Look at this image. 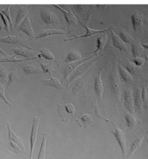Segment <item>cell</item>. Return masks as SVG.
<instances>
[{
  "label": "cell",
  "mask_w": 148,
  "mask_h": 159,
  "mask_svg": "<svg viewBox=\"0 0 148 159\" xmlns=\"http://www.w3.org/2000/svg\"><path fill=\"white\" fill-rule=\"evenodd\" d=\"M93 116L91 114H83L76 119V122L81 128H88L93 122Z\"/></svg>",
  "instance_id": "cell-20"
},
{
  "label": "cell",
  "mask_w": 148,
  "mask_h": 159,
  "mask_svg": "<svg viewBox=\"0 0 148 159\" xmlns=\"http://www.w3.org/2000/svg\"><path fill=\"white\" fill-rule=\"evenodd\" d=\"M0 42L7 43V44H22L23 41L18 36H10L0 38Z\"/></svg>",
  "instance_id": "cell-27"
},
{
  "label": "cell",
  "mask_w": 148,
  "mask_h": 159,
  "mask_svg": "<svg viewBox=\"0 0 148 159\" xmlns=\"http://www.w3.org/2000/svg\"><path fill=\"white\" fill-rule=\"evenodd\" d=\"M7 129H8V137H10L12 139V141L16 144H17V145H18L19 147L23 150V151L24 152V153H25L26 151H25V148L24 144H23L22 137H19L15 134V132L11 129V126H10V124L9 122L7 123Z\"/></svg>",
  "instance_id": "cell-15"
},
{
  "label": "cell",
  "mask_w": 148,
  "mask_h": 159,
  "mask_svg": "<svg viewBox=\"0 0 148 159\" xmlns=\"http://www.w3.org/2000/svg\"><path fill=\"white\" fill-rule=\"evenodd\" d=\"M40 119L38 117H34L33 119V124H32V129H31V137H30V156L29 159H32V155H33V151L34 146H35L36 137H37V131H38V126L39 124Z\"/></svg>",
  "instance_id": "cell-6"
},
{
  "label": "cell",
  "mask_w": 148,
  "mask_h": 159,
  "mask_svg": "<svg viewBox=\"0 0 148 159\" xmlns=\"http://www.w3.org/2000/svg\"><path fill=\"white\" fill-rule=\"evenodd\" d=\"M110 89L113 94H115V98L118 99L121 97V80L118 76V74L115 70H113L111 73L110 76Z\"/></svg>",
  "instance_id": "cell-5"
},
{
  "label": "cell",
  "mask_w": 148,
  "mask_h": 159,
  "mask_svg": "<svg viewBox=\"0 0 148 159\" xmlns=\"http://www.w3.org/2000/svg\"><path fill=\"white\" fill-rule=\"evenodd\" d=\"M110 8L108 5H75L73 10L76 18H81L86 23L89 22L92 15L98 11H107Z\"/></svg>",
  "instance_id": "cell-1"
},
{
  "label": "cell",
  "mask_w": 148,
  "mask_h": 159,
  "mask_svg": "<svg viewBox=\"0 0 148 159\" xmlns=\"http://www.w3.org/2000/svg\"><path fill=\"white\" fill-rule=\"evenodd\" d=\"M80 23L83 25V27L85 28L87 32H86L84 34H82V35L74 36V37L70 38V39H65V41H67V42H68V41H73V40H74V39H77L92 37V36H94V35H96V34H102V33H104V32H107L108 31H109V30H110L111 28H112V27H110V28H109V29H106L95 30V29H89V28L87 26V25H85L84 23H83L82 22H81V21H80Z\"/></svg>",
  "instance_id": "cell-7"
},
{
  "label": "cell",
  "mask_w": 148,
  "mask_h": 159,
  "mask_svg": "<svg viewBox=\"0 0 148 159\" xmlns=\"http://www.w3.org/2000/svg\"><path fill=\"white\" fill-rule=\"evenodd\" d=\"M141 45H142V47H144V48L148 49V43H147V44H141Z\"/></svg>",
  "instance_id": "cell-47"
},
{
  "label": "cell",
  "mask_w": 148,
  "mask_h": 159,
  "mask_svg": "<svg viewBox=\"0 0 148 159\" xmlns=\"http://www.w3.org/2000/svg\"><path fill=\"white\" fill-rule=\"evenodd\" d=\"M111 34H112V40L114 47H116L117 49H119L120 51L125 52L126 53H128V49L125 43L121 40V39L120 38L119 36H117L116 34L114 33V31H111Z\"/></svg>",
  "instance_id": "cell-18"
},
{
  "label": "cell",
  "mask_w": 148,
  "mask_h": 159,
  "mask_svg": "<svg viewBox=\"0 0 148 159\" xmlns=\"http://www.w3.org/2000/svg\"><path fill=\"white\" fill-rule=\"evenodd\" d=\"M147 90L146 87L143 88L142 92H141V100H142L143 103H146L147 101Z\"/></svg>",
  "instance_id": "cell-44"
},
{
  "label": "cell",
  "mask_w": 148,
  "mask_h": 159,
  "mask_svg": "<svg viewBox=\"0 0 148 159\" xmlns=\"http://www.w3.org/2000/svg\"><path fill=\"white\" fill-rule=\"evenodd\" d=\"M123 117L126 119V123H127L128 126L131 128H134L136 126L137 124V119L134 117V116L129 112H124L123 113Z\"/></svg>",
  "instance_id": "cell-31"
},
{
  "label": "cell",
  "mask_w": 148,
  "mask_h": 159,
  "mask_svg": "<svg viewBox=\"0 0 148 159\" xmlns=\"http://www.w3.org/2000/svg\"><path fill=\"white\" fill-rule=\"evenodd\" d=\"M147 142H148V138H147Z\"/></svg>",
  "instance_id": "cell-49"
},
{
  "label": "cell",
  "mask_w": 148,
  "mask_h": 159,
  "mask_svg": "<svg viewBox=\"0 0 148 159\" xmlns=\"http://www.w3.org/2000/svg\"><path fill=\"white\" fill-rule=\"evenodd\" d=\"M111 133H113L115 138H116L118 143H119L122 150L123 159H126V154H127L126 153V150H127V143H126V137L124 136L123 132L119 127L115 126V129L111 130Z\"/></svg>",
  "instance_id": "cell-4"
},
{
  "label": "cell",
  "mask_w": 148,
  "mask_h": 159,
  "mask_svg": "<svg viewBox=\"0 0 148 159\" xmlns=\"http://www.w3.org/2000/svg\"><path fill=\"white\" fill-rule=\"evenodd\" d=\"M38 56V55H37ZM38 58V57H34V58H25V59H18L16 58V55H12V56H5L0 57V63H20V62H24L27 61H31V60H35Z\"/></svg>",
  "instance_id": "cell-25"
},
{
  "label": "cell",
  "mask_w": 148,
  "mask_h": 159,
  "mask_svg": "<svg viewBox=\"0 0 148 159\" xmlns=\"http://www.w3.org/2000/svg\"><path fill=\"white\" fill-rule=\"evenodd\" d=\"M0 11H1L2 13L4 16H5L6 18L8 19V20H9L10 24V28H11V29H13V23H12V18H11V15H10V5H7V8H6L5 10H0Z\"/></svg>",
  "instance_id": "cell-37"
},
{
  "label": "cell",
  "mask_w": 148,
  "mask_h": 159,
  "mask_svg": "<svg viewBox=\"0 0 148 159\" xmlns=\"http://www.w3.org/2000/svg\"><path fill=\"white\" fill-rule=\"evenodd\" d=\"M15 55H22V56L26 57V58H34L37 57V52L32 50L31 49L24 48V47H19L18 48L13 49Z\"/></svg>",
  "instance_id": "cell-14"
},
{
  "label": "cell",
  "mask_w": 148,
  "mask_h": 159,
  "mask_svg": "<svg viewBox=\"0 0 148 159\" xmlns=\"http://www.w3.org/2000/svg\"><path fill=\"white\" fill-rule=\"evenodd\" d=\"M28 15V11L25 5L19 6V10L17 14V17L16 19V23H15V26L18 27L20 25L24 20L25 17Z\"/></svg>",
  "instance_id": "cell-24"
},
{
  "label": "cell",
  "mask_w": 148,
  "mask_h": 159,
  "mask_svg": "<svg viewBox=\"0 0 148 159\" xmlns=\"http://www.w3.org/2000/svg\"><path fill=\"white\" fill-rule=\"evenodd\" d=\"M123 102L126 108L129 111V113H134V97H133L132 91L130 89H123Z\"/></svg>",
  "instance_id": "cell-9"
},
{
  "label": "cell",
  "mask_w": 148,
  "mask_h": 159,
  "mask_svg": "<svg viewBox=\"0 0 148 159\" xmlns=\"http://www.w3.org/2000/svg\"><path fill=\"white\" fill-rule=\"evenodd\" d=\"M83 82L82 81H79L78 84H76V85L75 86L74 89V91L75 93H77V92H78L81 89V88L83 87Z\"/></svg>",
  "instance_id": "cell-45"
},
{
  "label": "cell",
  "mask_w": 148,
  "mask_h": 159,
  "mask_svg": "<svg viewBox=\"0 0 148 159\" xmlns=\"http://www.w3.org/2000/svg\"><path fill=\"white\" fill-rule=\"evenodd\" d=\"M82 59V54L77 51L71 50L68 53L67 56H66L65 61H64V63H74V62H77L79 61H81Z\"/></svg>",
  "instance_id": "cell-23"
},
{
  "label": "cell",
  "mask_w": 148,
  "mask_h": 159,
  "mask_svg": "<svg viewBox=\"0 0 148 159\" xmlns=\"http://www.w3.org/2000/svg\"><path fill=\"white\" fill-rule=\"evenodd\" d=\"M119 71L120 76L121 77L122 80H123L124 82H130V81H132L134 80L132 75H131L126 69H124L123 66L121 65H119Z\"/></svg>",
  "instance_id": "cell-29"
},
{
  "label": "cell",
  "mask_w": 148,
  "mask_h": 159,
  "mask_svg": "<svg viewBox=\"0 0 148 159\" xmlns=\"http://www.w3.org/2000/svg\"><path fill=\"white\" fill-rule=\"evenodd\" d=\"M120 38L121 39V40L123 41V42L126 44H130L131 42H132V37H131L129 34L128 33H126V31H121L120 32Z\"/></svg>",
  "instance_id": "cell-38"
},
{
  "label": "cell",
  "mask_w": 148,
  "mask_h": 159,
  "mask_svg": "<svg viewBox=\"0 0 148 159\" xmlns=\"http://www.w3.org/2000/svg\"><path fill=\"white\" fill-rule=\"evenodd\" d=\"M49 135V133L46 132L43 134V138L42 145H41V148L39 150V153H38L37 159H45V151H46V143H47V138Z\"/></svg>",
  "instance_id": "cell-30"
},
{
  "label": "cell",
  "mask_w": 148,
  "mask_h": 159,
  "mask_svg": "<svg viewBox=\"0 0 148 159\" xmlns=\"http://www.w3.org/2000/svg\"><path fill=\"white\" fill-rule=\"evenodd\" d=\"M7 70H5V68H0V78L2 79V80L5 81L7 79Z\"/></svg>",
  "instance_id": "cell-43"
},
{
  "label": "cell",
  "mask_w": 148,
  "mask_h": 159,
  "mask_svg": "<svg viewBox=\"0 0 148 159\" xmlns=\"http://www.w3.org/2000/svg\"><path fill=\"white\" fill-rule=\"evenodd\" d=\"M42 20L47 25H56L59 23L57 17L52 12L47 10H42L40 12Z\"/></svg>",
  "instance_id": "cell-11"
},
{
  "label": "cell",
  "mask_w": 148,
  "mask_h": 159,
  "mask_svg": "<svg viewBox=\"0 0 148 159\" xmlns=\"http://www.w3.org/2000/svg\"><path fill=\"white\" fill-rule=\"evenodd\" d=\"M88 59H89V57H87V58H86V59L81 60V61L74 62V63H68V65L66 66L65 68V70H64V75H65V81L68 80V79L69 78L70 74H71L74 71V70L76 69V68L78 67V66H80L81 63H83V62L87 61Z\"/></svg>",
  "instance_id": "cell-17"
},
{
  "label": "cell",
  "mask_w": 148,
  "mask_h": 159,
  "mask_svg": "<svg viewBox=\"0 0 148 159\" xmlns=\"http://www.w3.org/2000/svg\"><path fill=\"white\" fill-rule=\"evenodd\" d=\"M8 147H9V149L11 150V151L14 152L15 153H16L17 155L20 154L21 152H24L23 151V150L21 149L17 144L12 141L11 138L9 137H8Z\"/></svg>",
  "instance_id": "cell-33"
},
{
  "label": "cell",
  "mask_w": 148,
  "mask_h": 159,
  "mask_svg": "<svg viewBox=\"0 0 148 159\" xmlns=\"http://www.w3.org/2000/svg\"><path fill=\"white\" fill-rule=\"evenodd\" d=\"M0 98H1L2 100L5 101V102L7 103L10 106H12V104L10 103L9 101L7 100V99L5 97V87H4L3 85H2L1 84H0Z\"/></svg>",
  "instance_id": "cell-40"
},
{
  "label": "cell",
  "mask_w": 148,
  "mask_h": 159,
  "mask_svg": "<svg viewBox=\"0 0 148 159\" xmlns=\"http://www.w3.org/2000/svg\"><path fill=\"white\" fill-rule=\"evenodd\" d=\"M133 97H134V112L140 113L142 110L143 102L141 100V90L139 87H136L133 91Z\"/></svg>",
  "instance_id": "cell-10"
},
{
  "label": "cell",
  "mask_w": 148,
  "mask_h": 159,
  "mask_svg": "<svg viewBox=\"0 0 148 159\" xmlns=\"http://www.w3.org/2000/svg\"><path fill=\"white\" fill-rule=\"evenodd\" d=\"M75 107L72 104H65V105H57V113H59L60 116L62 120L65 124H67L70 118L74 116L75 113Z\"/></svg>",
  "instance_id": "cell-3"
},
{
  "label": "cell",
  "mask_w": 148,
  "mask_h": 159,
  "mask_svg": "<svg viewBox=\"0 0 148 159\" xmlns=\"http://www.w3.org/2000/svg\"><path fill=\"white\" fill-rule=\"evenodd\" d=\"M65 31H63V30L60 29H49L47 31H43L42 33L37 34L35 37V40H37L38 39L42 38H46L48 36H55V35H63V34H65Z\"/></svg>",
  "instance_id": "cell-21"
},
{
  "label": "cell",
  "mask_w": 148,
  "mask_h": 159,
  "mask_svg": "<svg viewBox=\"0 0 148 159\" xmlns=\"http://www.w3.org/2000/svg\"><path fill=\"white\" fill-rule=\"evenodd\" d=\"M0 52H1V53H2V55H4V56H8V55L7 54V53H6V52H5V51H4V50H3V49H2V48H1V47H0Z\"/></svg>",
  "instance_id": "cell-46"
},
{
  "label": "cell",
  "mask_w": 148,
  "mask_h": 159,
  "mask_svg": "<svg viewBox=\"0 0 148 159\" xmlns=\"http://www.w3.org/2000/svg\"><path fill=\"white\" fill-rule=\"evenodd\" d=\"M143 139H144V137H141V139L137 138V139H134V141L133 142L132 144V146H131L130 150H128L127 154H126V159H130L131 158V157H132V155L134 154L135 150H136L138 148L140 147L141 143V142H142Z\"/></svg>",
  "instance_id": "cell-26"
},
{
  "label": "cell",
  "mask_w": 148,
  "mask_h": 159,
  "mask_svg": "<svg viewBox=\"0 0 148 159\" xmlns=\"http://www.w3.org/2000/svg\"><path fill=\"white\" fill-rule=\"evenodd\" d=\"M144 52V47L138 41L132 42V53L135 58L138 57Z\"/></svg>",
  "instance_id": "cell-28"
},
{
  "label": "cell",
  "mask_w": 148,
  "mask_h": 159,
  "mask_svg": "<svg viewBox=\"0 0 148 159\" xmlns=\"http://www.w3.org/2000/svg\"><path fill=\"white\" fill-rule=\"evenodd\" d=\"M107 40H108V34L106 32L102 33L100 34V36H98L96 39V49H94L93 52H83V54H89V53H92L94 55H96L100 51H101L102 49H104Z\"/></svg>",
  "instance_id": "cell-12"
},
{
  "label": "cell",
  "mask_w": 148,
  "mask_h": 159,
  "mask_svg": "<svg viewBox=\"0 0 148 159\" xmlns=\"http://www.w3.org/2000/svg\"><path fill=\"white\" fill-rule=\"evenodd\" d=\"M126 70H127L131 75H134L137 71L136 66L132 63H128L127 66H126Z\"/></svg>",
  "instance_id": "cell-41"
},
{
  "label": "cell",
  "mask_w": 148,
  "mask_h": 159,
  "mask_svg": "<svg viewBox=\"0 0 148 159\" xmlns=\"http://www.w3.org/2000/svg\"><path fill=\"white\" fill-rule=\"evenodd\" d=\"M55 6L57 8H58L59 10H61V11L63 12L64 15H65V18L66 19V20H67L68 26L69 27L71 26V25H74V24L76 25L78 22H80V20H78V18L75 16V15L73 13V12L65 11V10H63V8L61 7L58 5H55Z\"/></svg>",
  "instance_id": "cell-19"
},
{
  "label": "cell",
  "mask_w": 148,
  "mask_h": 159,
  "mask_svg": "<svg viewBox=\"0 0 148 159\" xmlns=\"http://www.w3.org/2000/svg\"><path fill=\"white\" fill-rule=\"evenodd\" d=\"M146 57H147V59L148 60V55H146Z\"/></svg>",
  "instance_id": "cell-48"
},
{
  "label": "cell",
  "mask_w": 148,
  "mask_h": 159,
  "mask_svg": "<svg viewBox=\"0 0 148 159\" xmlns=\"http://www.w3.org/2000/svg\"><path fill=\"white\" fill-rule=\"evenodd\" d=\"M102 70H100V71L99 72L97 76H96L95 79H94V91H95L96 95L100 100H102V94H103L104 92V85L102 83L101 77H102Z\"/></svg>",
  "instance_id": "cell-13"
},
{
  "label": "cell",
  "mask_w": 148,
  "mask_h": 159,
  "mask_svg": "<svg viewBox=\"0 0 148 159\" xmlns=\"http://www.w3.org/2000/svg\"><path fill=\"white\" fill-rule=\"evenodd\" d=\"M18 79H19V76L17 73L14 71L10 73L9 75V81H8L7 85V89L11 87L15 82H16V81L18 80Z\"/></svg>",
  "instance_id": "cell-35"
},
{
  "label": "cell",
  "mask_w": 148,
  "mask_h": 159,
  "mask_svg": "<svg viewBox=\"0 0 148 159\" xmlns=\"http://www.w3.org/2000/svg\"><path fill=\"white\" fill-rule=\"evenodd\" d=\"M94 56H95V55H92L91 57H89V59H88L87 61L83 62V63H81L80 66H78V67H77L76 69L74 70V71L71 74H70L69 78L68 79L67 81H68V86H69L70 84L73 81L75 80V79L78 78V77L81 76H83V75L89 69L90 67H91V66L93 65V64L95 63L96 61H99V60L101 58L102 55H100V56H99L97 58L92 60V58L94 57Z\"/></svg>",
  "instance_id": "cell-2"
},
{
  "label": "cell",
  "mask_w": 148,
  "mask_h": 159,
  "mask_svg": "<svg viewBox=\"0 0 148 159\" xmlns=\"http://www.w3.org/2000/svg\"><path fill=\"white\" fill-rule=\"evenodd\" d=\"M131 18H132L133 28H134L135 31H137L139 29V28H140L143 24V21H144L143 14L141 13V12H136L132 14V16Z\"/></svg>",
  "instance_id": "cell-16"
},
{
  "label": "cell",
  "mask_w": 148,
  "mask_h": 159,
  "mask_svg": "<svg viewBox=\"0 0 148 159\" xmlns=\"http://www.w3.org/2000/svg\"><path fill=\"white\" fill-rule=\"evenodd\" d=\"M0 29H1V27H0Z\"/></svg>",
  "instance_id": "cell-50"
},
{
  "label": "cell",
  "mask_w": 148,
  "mask_h": 159,
  "mask_svg": "<svg viewBox=\"0 0 148 159\" xmlns=\"http://www.w3.org/2000/svg\"><path fill=\"white\" fill-rule=\"evenodd\" d=\"M52 76V75H51ZM42 82L44 84V85L49 86V87L56 88V89L61 90H63V87L60 80L57 78H55L52 76H51V79H42Z\"/></svg>",
  "instance_id": "cell-22"
},
{
  "label": "cell",
  "mask_w": 148,
  "mask_h": 159,
  "mask_svg": "<svg viewBox=\"0 0 148 159\" xmlns=\"http://www.w3.org/2000/svg\"><path fill=\"white\" fill-rule=\"evenodd\" d=\"M0 17H1V19L3 21V23L4 25H5V29L6 31L8 32V34L10 35V22L9 20H8V19L6 18V17L4 16V15L2 13L1 11H0Z\"/></svg>",
  "instance_id": "cell-39"
},
{
  "label": "cell",
  "mask_w": 148,
  "mask_h": 159,
  "mask_svg": "<svg viewBox=\"0 0 148 159\" xmlns=\"http://www.w3.org/2000/svg\"><path fill=\"white\" fill-rule=\"evenodd\" d=\"M40 66H41V68H42V72L44 73V74H52V73L55 71L54 68H53V66L52 65H50V64H44L43 63H41Z\"/></svg>",
  "instance_id": "cell-36"
},
{
  "label": "cell",
  "mask_w": 148,
  "mask_h": 159,
  "mask_svg": "<svg viewBox=\"0 0 148 159\" xmlns=\"http://www.w3.org/2000/svg\"><path fill=\"white\" fill-rule=\"evenodd\" d=\"M19 29H20L21 31H23L24 33L26 34L31 39H35L36 35L34 31V29L33 26H32L31 20H30L29 13H28L22 23L19 25Z\"/></svg>",
  "instance_id": "cell-8"
},
{
  "label": "cell",
  "mask_w": 148,
  "mask_h": 159,
  "mask_svg": "<svg viewBox=\"0 0 148 159\" xmlns=\"http://www.w3.org/2000/svg\"><path fill=\"white\" fill-rule=\"evenodd\" d=\"M23 71H24L25 74H30V75H36V74H39L42 72V70H38V68L34 67L33 66L31 65H25L23 66Z\"/></svg>",
  "instance_id": "cell-32"
},
{
  "label": "cell",
  "mask_w": 148,
  "mask_h": 159,
  "mask_svg": "<svg viewBox=\"0 0 148 159\" xmlns=\"http://www.w3.org/2000/svg\"><path fill=\"white\" fill-rule=\"evenodd\" d=\"M132 62L135 66H141L145 64V59L142 58V57H137V58H134V60H133Z\"/></svg>",
  "instance_id": "cell-42"
},
{
  "label": "cell",
  "mask_w": 148,
  "mask_h": 159,
  "mask_svg": "<svg viewBox=\"0 0 148 159\" xmlns=\"http://www.w3.org/2000/svg\"><path fill=\"white\" fill-rule=\"evenodd\" d=\"M39 54L42 55L43 58L49 60V61H54L55 56L51 52V51H49L47 49H42L39 52Z\"/></svg>",
  "instance_id": "cell-34"
}]
</instances>
